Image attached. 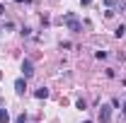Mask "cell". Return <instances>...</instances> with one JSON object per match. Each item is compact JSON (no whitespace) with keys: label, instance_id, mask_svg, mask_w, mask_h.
Returning <instances> with one entry per match:
<instances>
[{"label":"cell","instance_id":"cell-5","mask_svg":"<svg viewBox=\"0 0 126 123\" xmlns=\"http://www.w3.org/2000/svg\"><path fill=\"white\" fill-rule=\"evenodd\" d=\"M48 94H51V92H48L46 87H39V89H36V92H34V97H36V99H46Z\"/></svg>","mask_w":126,"mask_h":123},{"label":"cell","instance_id":"cell-11","mask_svg":"<svg viewBox=\"0 0 126 123\" xmlns=\"http://www.w3.org/2000/svg\"><path fill=\"white\" fill-rule=\"evenodd\" d=\"M80 2H82V5H92V0H80Z\"/></svg>","mask_w":126,"mask_h":123},{"label":"cell","instance_id":"cell-15","mask_svg":"<svg viewBox=\"0 0 126 123\" xmlns=\"http://www.w3.org/2000/svg\"><path fill=\"white\" fill-rule=\"evenodd\" d=\"M85 123H92V121H85Z\"/></svg>","mask_w":126,"mask_h":123},{"label":"cell","instance_id":"cell-4","mask_svg":"<svg viewBox=\"0 0 126 123\" xmlns=\"http://www.w3.org/2000/svg\"><path fill=\"white\" fill-rule=\"evenodd\" d=\"M24 89H27V80H24V77H17V80H15V92L17 94H24Z\"/></svg>","mask_w":126,"mask_h":123},{"label":"cell","instance_id":"cell-7","mask_svg":"<svg viewBox=\"0 0 126 123\" xmlns=\"http://www.w3.org/2000/svg\"><path fill=\"white\" fill-rule=\"evenodd\" d=\"M0 123H10V113H7V109H0Z\"/></svg>","mask_w":126,"mask_h":123},{"label":"cell","instance_id":"cell-14","mask_svg":"<svg viewBox=\"0 0 126 123\" xmlns=\"http://www.w3.org/2000/svg\"><path fill=\"white\" fill-rule=\"evenodd\" d=\"M15 2H24V0H15Z\"/></svg>","mask_w":126,"mask_h":123},{"label":"cell","instance_id":"cell-10","mask_svg":"<svg viewBox=\"0 0 126 123\" xmlns=\"http://www.w3.org/2000/svg\"><path fill=\"white\" fill-rule=\"evenodd\" d=\"M15 123H27V116H24V113H19V116H17V121Z\"/></svg>","mask_w":126,"mask_h":123},{"label":"cell","instance_id":"cell-2","mask_svg":"<svg viewBox=\"0 0 126 123\" xmlns=\"http://www.w3.org/2000/svg\"><path fill=\"white\" fill-rule=\"evenodd\" d=\"M97 118H99V123H109V121H111V106L102 104V106H99V116H97Z\"/></svg>","mask_w":126,"mask_h":123},{"label":"cell","instance_id":"cell-6","mask_svg":"<svg viewBox=\"0 0 126 123\" xmlns=\"http://www.w3.org/2000/svg\"><path fill=\"white\" fill-rule=\"evenodd\" d=\"M114 36H116V39H124V36H126V27H124V24H119V27H116Z\"/></svg>","mask_w":126,"mask_h":123},{"label":"cell","instance_id":"cell-12","mask_svg":"<svg viewBox=\"0 0 126 123\" xmlns=\"http://www.w3.org/2000/svg\"><path fill=\"white\" fill-rule=\"evenodd\" d=\"M0 15H5V7H2V5H0Z\"/></svg>","mask_w":126,"mask_h":123},{"label":"cell","instance_id":"cell-8","mask_svg":"<svg viewBox=\"0 0 126 123\" xmlns=\"http://www.w3.org/2000/svg\"><path fill=\"white\" fill-rule=\"evenodd\" d=\"M75 106H78L80 111H85V109H87V104H85V99H78V104H75Z\"/></svg>","mask_w":126,"mask_h":123},{"label":"cell","instance_id":"cell-13","mask_svg":"<svg viewBox=\"0 0 126 123\" xmlns=\"http://www.w3.org/2000/svg\"><path fill=\"white\" fill-rule=\"evenodd\" d=\"M121 111H124V116H126V104H124V106H121Z\"/></svg>","mask_w":126,"mask_h":123},{"label":"cell","instance_id":"cell-1","mask_svg":"<svg viewBox=\"0 0 126 123\" xmlns=\"http://www.w3.org/2000/svg\"><path fill=\"white\" fill-rule=\"evenodd\" d=\"M61 24H65V27L73 31V34H78V31L82 29V22L78 19V15H75V12H68V15H63V17H61Z\"/></svg>","mask_w":126,"mask_h":123},{"label":"cell","instance_id":"cell-9","mask_svg":"<svg viewBox=\"0 0 126 123\" xmlns=\"http://www.w3.org/2000/svg\"><path fill=\"white\" fill-rule=\"evenodd\" d=\"M19 34H22V36H32V29H29V27H22V31H19Z\"/></svg>","mask_w":126,"mask_h":123},{"label":"cell","instance_id":"cell-16","mask_svg":"<svg viewBox=\"0 0 126 123\" xmlns=\"http://www.w3.org/2000/svg\"><path fill=\"white\" fill-rule=\"evenodd\" d=\"M0 77H2V73H0Z\"/></svg>","mask_w":126,"mask_h":123},{"label":"cell","instance_id":"cell-3","mask_svg":"<svg viewBox=\"0 0 126 123\" xmlns=\"http://www.w3.org/2000/svg\"><path fill=\"white\" fill-rule=\"evenodd\" d=\"M22 75H24V80H29V77L34 75V63H32L29 58L22 61Z\"/></svg>","mask_w":126,"mask_h":123}]
</instances>
